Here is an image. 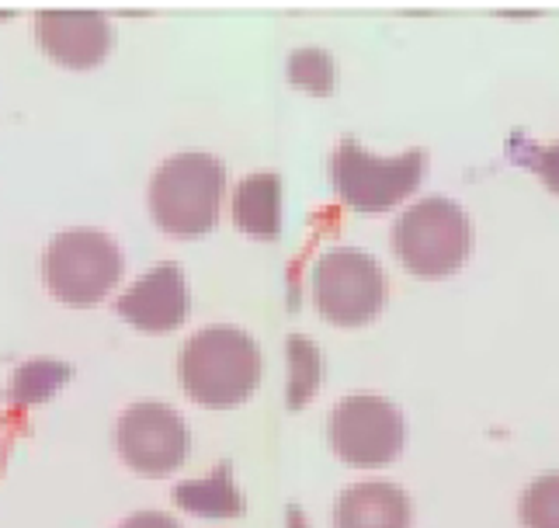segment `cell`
Returning a JSON list of instances; mask_svg holds the SVG:
<instances>
[{
	"mask_svg": "<svg viewBox=\"0 0 559 528\" xmlns=\"http://www.w3.org/2000/svg\"><path fill=\"white\" fill-rule=\"evenodd\" d=\"M181 386L202 407H237L261 383V348L237 327H205L181 348Z\"/></svg>",
	"mask_w": 559,
	"mask_h": 528,
	"instance_id": "cell-1",
	"label": "cell"
},
{
	"mask_svg": "<svg viewBox=\"0 0 559 528\" xmlns=\"http://www.w3.org/2000/svg\"><path fill=\"white\" fill-rule=\"evenodd\" d=\"M226 167L212 153H175L150 181V212L175 237H202L219 220Z\"/></svg>",
	"mask_w": 559,
	"mask_h": 528,
	"instance_id": "cell-2",
	"label": "cell"
},
{
	"mask_svg": "<svg viewBox=\"0 0 559 528\" xmlns=\"http://www.w3.org/2000/svg\"><path fill=\"white\" fill-rule=\"evenodd\" d=\"M473 230L459 202L445 195L414 202L393 223V250L403 268L420 279H445L469 258Z\"/></svg>",
	"mask_w": 559,
	"mask_h": 528,
	"instance_id": "cell-3",
	"label": "cell"
},
{
	"mask_svg": "<svg viewBox=\"0 0 559 528\" xmlns=\"http://www.w3.org/2000/svg\"><path fill=\"white\" fill-rule=\"evenodd\" d=\"M43 275L60 303L94 306L122 279V250L102 230H63L43 254Z\"/></svg>",
	"mask_w": 559,
	"mask_h": 528,
	"instance_id": "cell-4",
	"label": "cell"
},
{
	"mask_svg": "<svg viewBox=\"0 0 559 528\" xmlns=\"http://www.w3.org/2000/svg\"><path fill=\"white\" fill-rule=\"evenodd\" d=\"M428 174V153L403 150L400 156H376L355 140H344L331 156V181L344 206L358 212H385L420 185Z\"/></svg>",
	"mask_w": 559,
	"mask_h": 528,
	"instance_id": "cell-5",
	"label": "cell"
},
{
	"mask_svg": "<svg viewBox=\"0 0 559 528\" xmlns=\"http://www.w3.org/2000/svg\"><path fill=\"white\" fill-rule=\"evenodd\" d=\"M313 303L337 327H361L385 306V275L372 254L355 247L323 250L313 265Z\"/></svg>",
	"mask_w": 559,
	"mask_h": 528,
	"instance_id": "cell-6",
	"label": "cell"
},
{
	"mask_svg": "<svg viewBox=\"0 0 559 528\" xmlns=\"http://www.w3.org/2000/svg\"><path fill=\"white\" fill-rule=\"evenodd\" d=\"M407 442V424L393 400L355 394L344 397L331 414V445L337 459L358 469L390 466Z\"/></svg>",
	"mask_w": 559,
	"mask_h": 528,
	"instance_id": "cell-7",
	"label": "cell"
},
{
	"mask_svg": "<svg viewBox=\"0 0 559 528\" xmlns=\"http://www.w3.org/2000/svg\"><path fill=\"white\" fill-rule=\"evenodd\" d=\"M115 445L129 469L143 477H167L188 459V424L167 403H132L119 418Z\"/></svg>",
	"mask_w": 559,
	"mask_h": 528,
	"instance_id": "cell-8",
	"label": "cell"
},
{
	"mask_svg": "<svg viewBox=\"0 0 559 528\" xmlns=\"http://www.w3.org/2000/svg\"><path fill=\"white\" fill-rule=\"evenodd\" d=\"M188 282H185V271L178 265H157L153 271L140 282H132L115 309H119V317L129 320L136 330L143 335H167V330H175L185 324L188 317Z\"/></svg>",
	"mask_w": 559,
	"mask_h": 528,
	"instance_id": "cell-9",
	"label": "cell"
},
{
	"mask_svg": "<svg viewBox=\"0 0 559 528\" xmlns=\"http://www.w3.org/2000/svg\"><path fill=\"white\" fill-rule=\"evenodd\" d=\"M35 38L56 63L73 70L98 67L111 49L108 17L98 11H38Z\"/></svg>",
	"mask_w": 559,
	"mask_h": 528,
	"instance_id": "cell-10",
	"label": "cell"
},
{
	"mask_svg": "<svg viewBox=\"0 0 559 528\" xmlns=\"http://www.w3.org/2000/svg\"><path fill=\"white\" fill-rule=\"evenodd\" d=\"M411 497L385 480L348 486L334 507V528H411Z\"/></svg>",
	"mask_w": 559,
	"mask_h": 528,
	"instance_id": "cell-11",
	"label": "cell"
},
{
	"mask_svg": "<svg viewBox=\"0 0 559 528\" xmlns=\"http://www.w3.org/2000/svg\"><path fill=\"white\" fill-rule=\"evenodd\" d=\"M234 223L258 240L282 233V178L272 171L247 174L234 191Z\"/></svg>",
	"mask_w": 559,
	"mask_h": 528,
	"instance_id": "cell-12",
	"label": "cell"
},
{
	"mask_svg": "<svg viewBox=\"0 0 559 528\" xmlns=\"http://www.w3.org/2000/svg\"><path fill=\"white\" fill-rule=\"evenodd\" d=\"M175 501L191 515H202V518H237L243 515V494L237 491L234 477L229 469L219 466L216 473L205 477V480H185L178 483Z\"/></svg>",
	"mask_w": 559,
	"mask_h": 528,
	"instance_id": "cell-13",
	"label": "cell"
},
{
	"mask_svg": "<svg viewBox=\"0 0 559 528\" xmlns=\"http://www.w3.org/2000/svg\"><path fill=\"white\" fill-rule=\"evenodd\" d=\"M288 362H293V376H288V407H302L317 394L323 362L320 348L306 338H288Z\"/></svg>",
	"mask_w": 559,
	"mask_h": 528,
	"instance_id": "cell-14",
	"label": "cell"
},
{
	"mask_svg": "<svg viewBox=\"0 0 559 528\" xmlns=\"http://www.w3.org/2000/svg\"><path fill=\"white\" fill-rule=\"evenodd\" d=\"M525 528H559V473H546L525 486L518 501Z\"/></svg>",
	"mask_w": 559,
	"mask_h": 528,
	"instance_id": "cell-15",
	"label": "cell"
},
{
	"mask_svg": "<svg viewBox=\"0 0 559 528\" xmlns=\"http://www.w3.org/2000/svg\"><path fill=\"white\" fill-rule=\"evenodd\" d=\"M288 81L302 91L331 94L334 91V56L326 49H296L288 60Z\"/></svg>",
	"mask_w": 559,
	"mask_h": 528,
	"instance_id": "cell-16",
	"label": "cell"
},
{
	"mask_svg": "<svg viewBox=\"0 0 559 528\" xmlns=\"http://www.w3.org/2000/svg\"><path fill=\"white\" fill-rule=\"evenodd\" d=\"M525 164L546 181L549 191L559 195V143H552V146H532L525 153Z\"/></svg>",
	"mask_w": 559,
	"mask_h": 528,
	"instance_id": "cell-17",
	"label": "cell"
},
{
	"mask_svg": "<svg viewBox=\"0 0 559 528\" xmlns=\"http://www.w3.org/2000/svg\"><path fill=\"white\" fill-rule=\"evenodd\" d=\"M119 528H181V525L164 512H140V515L126 518Z\"/></svg>",
	"mask_w": 559,
	"mask_h": 528,
	"instance_id": "cell-18",
	"label": "cell"
}]
</instances>
